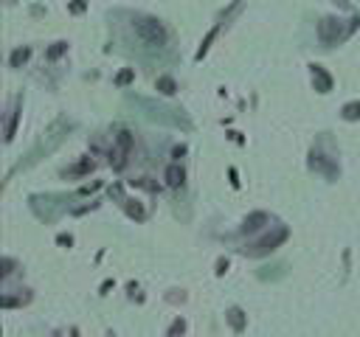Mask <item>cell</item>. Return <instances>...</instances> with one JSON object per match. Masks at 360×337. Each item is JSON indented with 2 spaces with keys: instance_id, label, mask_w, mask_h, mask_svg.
Here are the masks:
<instances>
[{
  "instance_id": "obj_1",
  "label": "cell",
  "mask_w": 360,
  "mask_h": 337,
  "mask_svg": "<svg viewBox=\"0 0 360 337\" xmlns=\"http://www.w3.org/2000/svg\"><path fill=\"white\" fill-rule=\"evenodd\" d=\"M135 31H138V37L144 39L146 45H163L166 42V28L158 20H152V17H144V20L135 22Z\"/></svg>"
},
{
  "instance_id": "obj_2",
  "label": "cell",
  "mask_w": 360,
  "mask_h": 337,
  "mask_svg": "<svg viewBox=\"0 0 360 337\" xmlns=\"http://www.w3.org/2000/svg\"><path fill=\"white\" fill-rule=\"evenodd\" d=\"M166 180H169V185H180V183H183V168L172 166V168L166 172Z\"/></svg>"
},
{
  "instance_id": "obj_3",
  "label": "cell",
  "mask_w": 360,
  "mask_h": 337,
  "mask_svg": "<svg viewBox=\"0 0 360 337\" xmlns=\"http://www.w3.org/2000/svg\"><path fill=\"white\" fill-rule=\"evenodd\" d=\"M161 90H163V93H172V90H174L172 79H161Z\"/></svg>"
},
{
  "instance_id": "obj_4",
  "label": "cell",
  "mask_w": 360,
  "mask_h": 337,
  "mask_svg": "<svg viewBox=\"0 0 360 337\" xmlns=\"http://www.w3.org/2000/svg\"><path fill=\"white\" fill-rule=\"evenodd\" d=\"M26 56H28V51H17V54H14V65H17L20 59H26Z\"/></svg>"
}]
</instances>
